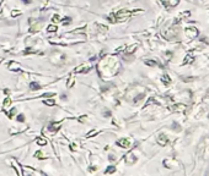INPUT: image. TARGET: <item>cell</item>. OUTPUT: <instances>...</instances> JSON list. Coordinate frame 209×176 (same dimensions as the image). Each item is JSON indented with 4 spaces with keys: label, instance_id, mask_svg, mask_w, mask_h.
Wrapping results in <instances>:
<instances>
[{
    "label": "cell",
    "instance_id": "6da1fadb",
    "mask_svg": "<svg viewBox=\"0 0 209 176\" xmlns=\"http://www.w3.org/2000/svg\"><path fill=\"white\" fill-rule=\"evenodd\" d=\"M186 36L190 38V39H193V38H196L197 36H198V29L194 27H188L186 28Z\"/></svg>",
    "mask_w": 209,
    "mask_h": 176
},
{
    "label": "cell",
    "instance_id": "7a4b0ae2",
    "mask_svg": "<svg viewBox=\"0 0 209 176\" xmlns=\"http://www.w3.org/2000/svg\"><path fill=\"white\" fill-rule=\"evenodd\" d=\"M89 70H90V66L87 65V64H83L81 66H77L74 71H75L76 74H84V72H87Z\"/></svg>",
    "mask_w": 209,
    "mask_h": 176
},
{
    "label": "cell",
    "instance_id": "3957f363",
    "mask_svg": "<svg viewBox=\"0 0 209 176\" xmlns=\"http://www.w3.org/2000/svg\"><path fill=\"white\" fill-rule=\"evenodd\" d=\"M117 144H118L119 147H122V148H129V147H130V141L128 138H122L117 142Z\"/></svg>",
    "mask_w": 209,
    "mask_h": 176
},
{
    "label": "cell",
    "instance_id": "277c9868",
    "mask_svg": "<svg viewBox=\"0 0 209 176\" xmlns=\"http://www.w3.org/2000/svg\"><path fill=\"white\" fill-rule=\"evenodd\" d=\"M158 143H159L161 147H165V146L169 143V139H167V137H166L165 135H160V136L158 137Z\"/></svg>",
    "mask_w": 209,
    "mask_h": 176
},
{
    "label": "cell",
    "instance_id": "5b68a950",
    "mask_svg": "<svg viewBox=\"0 0 209 176\" xmlns=\"http://www.w3.org/2000/svg\"><path fill=\"white\" fill-rule=\"evenodd\" d=\"M164 165L166 167H173V165H178V163L176 161V160H173V159H166V160H164Z\"/></svg>",
    "mask_w": 209,
    "mask_h": 176
},
{
    "label": "cell",
    "instance_id": "8992f818",
    "mask_svg": "<svg viewBox=\"0 0 209 176\" xmlns=\"http://www.w3.org/2000/svg\"><path fill=\"white\" fill-rule=\"evenodd\" d=\"M9 67H10V70H12V71H20V70H22V66L20 65L19 63H15V61H11L9 64Z\"/></svg>",
    "mask_w": 209,
    "mask_h": 176
},
{
    "label": "cell",
    "instance_id": "52a82bcc",
    "mask_svg": "<svg viewBox=\"0 0 209 176\" xmlns=\"http://www.w3.org/2000/svg\"><path fill=\"white\" fill-rule=\"evenodd\" d=\"M59 129H60V122H52L48 127V130L50 132H57Z\"/></svg>",
    "mask_w": 209,
    "mask_h": 176
},
{
    "label": "cell",
    "instance_id": "ba28073f",
    "mask_svg": "<svg viewBox=\"0 0 209 176\" xmlns=\"http://www.w3.org/2000/svg\"><path fill=\"white\" fill-rule=\"evenodd\" d=\"M172 111H183L186 109V105H183V104H175V105H172L171 106Z\"/></svg>",
    "mask_w": 209,
    "mask_h": 176
},
{
    "label": "cell",
    "instance_id": "9c48e42d",
    "mask_svg": "<svg viewBox=\"0 0 209 176\" xmlns=\"http://www.w3.org/2000/svg\"><path fill=\"white\" fill-rule=\"evenodd\" d=\"M161 81H162V83H165V84H169V83H171V78H170V76L167 74H165V75H162V77H161Z\"/></svg>",
    "mask_w": 209,
    "mask_h": 176
},
{
    "label": "cell",
    "instance_id": "30bf717a",
    "mask_svg": "<svg viewBox=\"0 0 209 176\" xmlns=\"http://www.w3.org/2000/svg\"><path fill=\"white\" fill-rule=\"evenodd\" d=\"M30 87H31L32 91H38V89L41 88V84L37 83V82H32V83L30 84Z\"/></svg>",
    "mask_w": 209,
    "mask_h": 176
},
{
    "label": "cell",
    "instance_id": "8fae6325",
    "mask_svg": "<svg viewBox=\"0 0 209 176\" xmlns=\"http://www.w3.org/2000/svg\"><path fill=\"white\" fill-rule=\"evenodd\" d=\"M11 163L14 164V167L16 169V171H17V175H22V171L19 169V165H17V163H16V160L15 159H11Z\"/></svg>",
    "mask_w": 209,
    "mask_h": 176
},
{
    "label": "cell",
    "instance_id": "7c38bea8",
    "mask_svg": "<svg viewBox=\"0 0 209 176\" xmlns=\"http://www.w3.org/2000/svg\"><path fill=\"white\" fill-rule=\"evenodd\" d=\"M193 60H194V57H192V56H191V55H187V56H186V60L183 61V65H187V64H191V63H192Z\"/></svg>",
    "mask_w": 209,
    "mask_h": 176
},
{
    "label": "cell",
    "instance_id": "4fadbf2b",
    "mask_svg": "<svg viewBox=\"0 0 209 176\" xmlns=\"http://www.w3.org/2000/svg\"><path fill=\"white\" fill-rule=\"evenodd\" d=\"M36 142H37L38 146H46V144H47V141H46L44 138H37L36 139Z\"/></svg>",
    "mask_w": 209,
    "mask_h": 176
},
{
    "label": "cell",
    "instance_id": "5bb4252c",
    "mask_svg": "<svg viewBox=\"0 0 209 176\" xmlns=\"http://www.w3.org/2000/svg\"><path fill=\"white\" fill-rule=\"evenodd\" d=\"M97 133H98V131H97V130H92L91 132H89V133L86 135V137H87V138H90V137H94V136H96Z\"/></svg>",
    "mask_w": 209,
    "mask_h": 176
},
{
    "label": "cell",
    "instance_id": "9a60e30c",
    "mask_svg": "<svg viewBox=\"0 0 209 176\" xmlns=\"http://www.w3.org/2000/svg\"><path fill=\"white\" fill-rule=\"evenodd\" d=\"M114 171H116V167L114 166H108L107 169H106L104 172H106V174H113Z\"/></svg>",
    "mask_w": 209,
    "mask_h": 176
},
{
    "label": "cell",
    "instance_id": "2e32d148",
    "mask_svg": "<svg viewBox=\"0 0 209 176\" xmlns=\"http://www.w3.org/2000/svg\"><path fill=\"white\" fill-rule=\"evenodd\" d=\"M138 46V44H133L132 46H128V49H127V53H129V54H132L134 50H135V48Z\"/></svg>",
    "mask_w": 209,
    "mask_h": 176
},
{
    "label": "cell",
    "instance_id": "e0dca14e",
    "mask_svg": "<svg viewBox=\"0 0 209 176\" xmlns=\"http://www.w3.org/2000/svg\"><path fill=\"white\" fill-rule=\"evenodd\" d=\"M145 64H146V65H149V66H156V65H158V63H156L155 60H146V61H145Z\"/></svg>",
    "mask_w": 209,
    "mask_h": 176
},
{
    "label": "cell",
    "instance_id": "ac0fdd59",
    "mask_svg": "<svg viewBox=\"0 0 209 176\" xmlns=\"http://www.w3.org/2000/svg\"><path fill=\"white\" fill-rule=\"evenodd\" d=\"M56 31H57V26H54V25H49V26H48V32L54 33Z\"/></svg>",
    "mask_w": 209,
    "mask_h": 176
},
{
    "label": "cell",
    "instance_id": "d6986e66",
    "mask_svg": "<svg viewBox=\"0 0 209 176\" xmlns=\"http://www.w3.org/2000/svg\"><path fill=\"white\" fill-rule=\"evenodd\" d=\"M73 84H74V77H73V76H70V78H69V81H68V83H67V87H68V88H70Z\"/></svg>",
    "mask_w": 209,
    "mask_h": 176
},
{
    "label": "cell",
    "instance_id": "ffe728a7",
    "mask_svg": "<svg viewBox=\"0 0 209 176\" xmlns=\"http://www.w3.org/2000/svg\"><path fill=\"white\" fill-rule=\"evenodd\" d=\"M10 104H11V99H10V98H6V99H5V102H4V108H5V109H8V106H9Z\"/></svg>",
    "mask_w": 209,
    "mask_h": 176
},
{
    "label": "cell",
    "instance_id": "44dd1931",
    "mask_svg": "<svg viewBox=\"0 0 209 176\" xmlns=\"http://www.w3.org/2000/svg\"><path fill=\"white\" fill-rule=\"evenodd\" d=\"M44 104L48 105V106H52V105H54V104H56V102H54L53 99H50V100H44Z\"/></svg>",
    "mask_w": 209,
    "mask_h": 176
},
{
    "label": "cell",
    "instance_id": "7402d4cb",
    "mask_svg": "<svg viewBox=\"0 0 209 176\" xmlns=\"http://www.w3.org/2000/svg\"><path fill=\"white\" fill-rule=\"evenodd\" d=\"M19 15H21V11H17V10H14V11L11 12V16H12V17H16V16H19Z\"/></svg>",
    "mask_w": 209,
    "mask_h": 176
},
{
    "label": "cell",
    "instance_id": "603a6c76",
    "mask_svg": "<svg viewBox=\"0 0 209 176\" xmlns=\"http://www.w3.org/2000/svg\"><path fill=\"white\" fill-rule=\"evenodd\" d=\"M35 157L38 158V159H44V157H43V154L41 153V152H36L35 153Z\"/></svg>",
    "mask_w": 209,
    "mask_h": 176
},
{
    "label": "cell",
    "instance_id": "cb8c5ba5",
    "mask_svg": "<svg viewBox=\"0 0 209 176\" xmlns=\"http://www.w3.org/2000/svg\"><path fill=\"white\" fill-rule=\"evenodd\" d=\"M70 22H71V19H69V17L64 19V21H62V23H63V25H69Z\"/></svg>",
    "mask_w": 209,
    "mask_h": 176
},
{
    "label": "cell",
    "instance_id": "d4e9b609",
    "mask_svg": "<svg viewBox=\"0 0 209 176\" xmlns=\"http://www.w3.org/2000/svg\"><path fill=\"white\" fill-rule=\"evenodd\" d=\"M17 121H20V122H23L25 121V116L21 114V115H17Z\"/></svg>",
    "mask_w": 209,
    "mask_h": 176
},
{
    "label": "cell",
    "instance_id": "484cf974",
    "mask_svg": "<svg viewBox=\"0 0 209 176\" xmlns=\"http://www.w3.org/2000/svg\"><path fill=\"white\" fill-rule=\"evenodd\" d=\"M15 112H16V109L14 108V109H12V110H11V111L9 112V118H10V119H11V118H12V116L15 115Z\"/></svg>",
    "mask_w": 209,
    "mask_h": 176
},
{
    "label": "cell",
    "instance_id": "4316f807",
    "mask_svg": "<svg viewBox=\"0 0 209 176\" xmlns=\"http://www.w3.org/2000/svg\"><path fill=\"white\" fill-rule=\"evenodd\" d=\"M62 20H59V16L58 15H54L53 16V22H60Z\"/></svg>",
    "mask_w": 209,
    "mask_h": 176
},
{
    "label": "cell",
    "instance_id": "83f0119b",
    "mask_svg": "<svg viewBox=\"0 0 209 176\" xmlns=\"http://www.w3.org/2000/svg\"><path fill=\"white\" fill-rule=\"evenodd\" d=\"M98 27L101 28V31H102V32H107V29H108V28L106 27V26H102V25H100Z\"/></svg>",
    "mask_w": 209,
    "mask_h": 176
},
{
    "label": "cell",
    "instance_id": "f1b7e54d",
    "mask_svg": "<svg viewBox=\"0 0 209 176\" xmlns=\"http://www.w3.org/2000/svg\"><path fill=\"white\" fill-rule=\"evenodd\" d=\"M104 116H106V118H108V116H111V111L106 110V111H104Z\"/></svg>",
    "mask_w": 209,
    "mask_h": 176
},
{
    "label": "cell",
    "instance_id": "f546056e",
    "mask_svg": "<svg viewBox=\"0 0 209 176\" xmlns=\"http://www.w3.org/2000/svg\"><path fill=\"white\" fill-rule=\"evenodd\" d=\"M0 12H1V8H0Z\"/></svg>",
    "mask_w": 209,
    "mask_h": 176
}]
</instances>
